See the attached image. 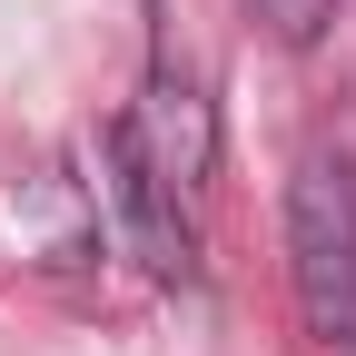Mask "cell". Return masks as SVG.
<instances>
[{
    "instance_id": "6da1fadb",
    "label": "cell",
    "mask_w": 356,
    "mask_h": 356,
    "mask_svg": "<svg viewBox=\"0 0 356 356\" xmlns=\"http://www.w3.org/2000/svg\"><path fill=\"white\" fill-rule=\"evenodd\" d=\"M287 277H297L307 337L356 346V159L346 149H307L287 178Z\"/></svg>"
},
{
    "instance_id": "7a4b0ae2",
    "label": "cell",
    "mask_w": 356,
    "mask_h": 356,
    "mask_svg": "<svg viewBox=\"0 0 356 356\" xmlns=\"http://www.w3.org/2000/svg\"><path fill=\"white\" fill-rule=\"evenodd\" d=\"M119 159H129V178L159 188L168 208L198 198V178H208V159H218V109H208V89L178 70L168 50L149 60V89H139V109H129V129H119Z\"/></svg>"
},
{
    "instance_id": "3957f363",
    "label": "cell",
    "mask_w": 356,
    "mask_h": 356,
    "mask_svg": "<svg viewBox=\"0 0 356 356\" xmlns=\"http://www.w3.org/2000/svg\"><path fill=\"white\" fill-rule=\"evenodd\" d=\"M248 10L267 20V40H287V50H317L327 20H337V0H248Z\"/></svg>"
}]
</instances>
